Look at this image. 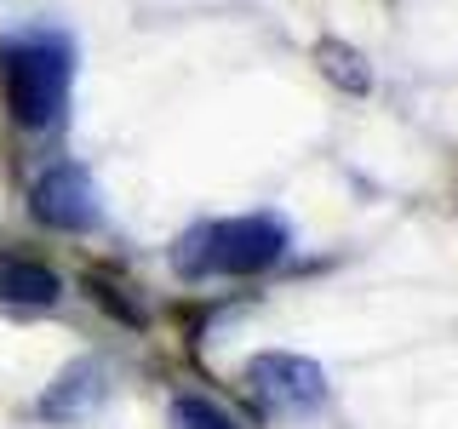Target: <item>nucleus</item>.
<instances>
[{
	"label": "nucleus",
	"instance_id": "1",
	"mask_svg": "<svg viewBox=\"0 0 458 429\" xmlns=\"http://www.w3.org/2000/svg\"><path fill=\"white\" fill-rule=\"evenodd\" d=\"M293 235L276 212H252V218H218V223H195L190 235L172 247L183 281H212V275H264L276 269Z\"/></svg>",
	"mask_w": 458,
	"mask_h": 429
},
{
	"label": "nucleus",
	"instance_id": "2",
	"mask_svg": "<svg viewBox=\"0 0 458 429\" xmlns=\"http://www.w3.org/2000/svg\"><path fill=\"white\" fill-rule=\"evenodd\" d=\"M69 80H75V52L64 35H23L0 52V86H6L12 121L29 132H52L69 109Z\"/></svg>",
	"mask_w": 458,
	"mask_h": 429
},
{
	"label": "nucleus",
	"instance_id": "3",
	"mask_svg": "<svg viewBox=\"0 0 458 429\" xmlns=\"http://www.w3.org/2000/svg\"><path fill=\"white\" fill-rule=\"evenodd\" d=\"M241 378H247V395L264 418H310V412L327 407V372L304 355L264 349L247 361Z\"/></svg>",
	"mask_w": 458,
	"mask_h": 429
},
{
	"label": "nucleus",
	"instance_id": "4",
	"mask_svg": "<svg viewBox=\"0 0 458 429\" xmlns=\"http://www.w3.org/2000/svg\"><path fill=\"white\" fill-rule=\"evenodd\" d=\"M29 212H35L47 229H64V235H86L98 229L104 206H98V183L81 161H52L35 172L29 183Z\"/></svg>",
	"mask_w": 458,
	"mask_h": 429
},
{
	"label": "nucleus",
	"instance_id": "5",
	"mask_svg": "<svg viewBox=\"0 0 458 429\" xmlns=\"http://www.w3.org/2000/svg\"><path fill=\"white\" fill-rule=\"evenodd\" d=\"M104 395H109L104 361H69L57 372V383H47V395L35 400V418L40 424H75V418L104 407Z\"/></svg>",
	"mask_w": 458,
	"mask_h": 429
},
{
	"label": "nucleus",
	"instance_id": "6",
	"mask_svg": "<svg viewBox=\"0 0 458 429\" xmlns=\"http://www.w3.org/2000/svg\"><path fill=\"white\" fill-rule=\"evenodd\" d=\"M0 304L23 309V315H47V309L64 304V281L47 264H35V257L0 252Z\"/></svg>",
	"mask_w": 458,
	"mask_h": 429
},
{
	"label": "nucleus",
	"instance_id": "7",
	"mask_svg": "<svg viewBox=\"0 0 458 429\" xmlns=\"http://www.w3.org/2000/svg\"><path fill=\"white\" fill-rule=\"evenodd\" d=\"M315 63H321V75L333 80V86H344V92H372V69H367V57L355 52V46H344V40H321L315 46Z\"/></svg>",
	"mask_w": 458,
	"mask_h": 429
},
{
	"label": "nucleus",
	"instance_id": "8",
	"mask_svg": "<svg viewBox=\"0 0 458 429\" xmlns=\"http://www.w3.org/2000/svg\"><path fill=\"white\" fill-rule=\"evenodd\" d=\"M172 429H241L224 407H212L207 395H172Z\"/></svg>",
	"mask_w": 458,
	"mask_h": 429
},
{
	"label": "nucleus",
	"instance_id": "9",
	"mask_svg": "<svg viewBox=\"0 0 458 429\" xmlns=\"http://www.w3.org/2000/svg\"><path fill=\"white\" fill-rule=\"evenodd\" d=\"M86 286H92V298H98V304H104V309L114 315V321H126V326H143V315H138V304H132V298H126V286H114V281H104V275H92Z\"/></svg>",
	"mask_w": 458,
	"mask_h": 429
}]
</instances>
